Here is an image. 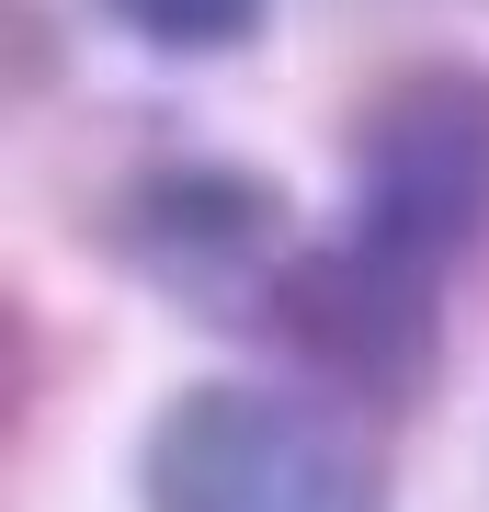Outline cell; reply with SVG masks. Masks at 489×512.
Wrapping results in <instances>:
<instances>
[{
    "instance_id": "obj_3",
    "label": "cell",
    "mask_w": 489,
    "mask_h": 512,
    "mask_svg": "<svg viewBox=\"0 0 489 512\" xmlns=\"http://www.w3.org/2000/svg\"><path fill=\"white\" fill-rule=\"evenodd\" d=\"M103 239L137 285H160L171 308L228 319V330H273V296L296 274V205L273 171H239V160L137 171L126 205L103 217Z\"/></svg>"
},
{
    "instance_id": "obj_1",
    "label": "cell",
    "mask_w": 489,
    "mask_h": 512,
    "mask_svg": "<svg viewBox=\"0 0 489 512\" xmlns=\"http://www.w3.org/2000/svg\"><path fill=\"white\" fill-rule=\"evenodd\" d=\"M137 512H387V467L330 399L194 376L137 433Z\"/></svg>"
},
{
    "instance_id": "obj_2",
    "label": "cell",
    "mask_w": 489,
    "mask_h": 512,
    "mask_svg": "<svg viewBox=\"0 0 489 512\" xmlns=\"http://www.w3.org/2000/svg\"><path fill=\"white\" fill-rule=\"evenodd\" d=\"M353 239H376L410 274H455L489 251V69L421 57L353 126Z\"/></svg>"
},
{
    "instance_id": "obj_5",
    "label": "cell",
    "mask_w": 489,
    "mask_h": 512,
    "mask_svg": "<svg viewBox=\"0 0 489 512\" xmlns=\"http://www.w3.org/2000/svg\"><path fill=\"white\" fill-rule=\"evenodd\" d=\"M114 23H126L137 46H171V57H228V46H251L262 35V12L273 0H103Z\"/></svg>"
},
{
    "instance_id": "obj_4",
    "label": "cell",
    "mask_w": 489,
    "mask_h": 512,
    "mask_svg": "<svg viewBox=\"0 0 489 512\" xmlns=\"http://www.w3.org/2000/svg\"><path fill=\"white\" fill-rule=\"evenodd\" d=\"M273 342L296 365H319L342 399L364 410H410L433 387V342H444V285L387 262L376 239H330V251H296L285 296H273Z\"/></svg>"
}]
</instances>
